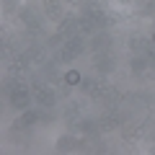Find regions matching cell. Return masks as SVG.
<instances>
[{"label":"cell","instance_id":"cell-1","mask_svg":"<svg viewBox=\"0 0 155 155\" xmlns=\"http://www.w3.org/2000/svg\"><path fill=\"white\" fill-rule=\"evenodd\" d=\"M78 80H80V75H78L75 70H72V72H67V75H65V83H67V85H75Z\"/></svg>","mask_w":155,"mask_h":155}]
</instances>
